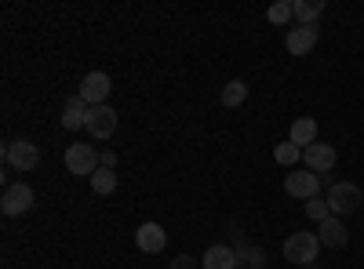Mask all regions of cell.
Wrapping results in <instances>:
<instances>
[{
    "mask_svg": "<svg viewBox=\"0 0 364 269\" xmlns=\"http://www.w3.org/2000/svg\"><path fill=\"white\" fill-rule=\"evenodd\" d=\"M328 207H331V215H353L357 207H360V200H364V193L353 186V182H331L328 186Z\"/></svg>",
    "mask_w": 364,
    "mask_h": 269,
    "instance_id": "cell-1",
    "label": "cell"
},
{
    "mask_svg": "<svg viewBox=\"0 0 364 269\" xmlns=\"http://www.w3.org/2000/svg\"><path fill=\"white\" fill-rule=\"evenodd\" d=\"M317 251H321L317 233H291L288 241H284V258L295 262V265H310V262H317Z\"/></svg>",
    "mask_w": 364,
    "mask_h": 269,
    "instance_id": "cell-2",
    "label": "cell"
},
{
    "mask_svg": "<svg viewBox=\"0 0 364 269\" xmlns=\"http://www.w3.org/2000/svg\"><path fill=\"white\" fill-rule=\"evenodd\" d=\"M102 168V153H95V146H84V142H77V146H66V171L70 175H95Z\"/></svg>",
    "mask_w": 364,
    "mask_h": 269,
    "instance_id": "cell-3",
    "label": "cell"
},
{
    "mask_svg": "<svg viewBox=\"0 0 364 269\" xmlns=\"http://www.w3.org/2000/svg\"><path fill=\"white\" fill-rule=\"evenodd\" d=\"M4 160L15 168V171H33L41 164V149L29 142V138H15L4 146Z\"/></svg>",
    "mask_w": 364,
    "mask_h": 269,
    "instance_id": "cell-4",
    "label": "cell"
},
{
    "mask_svg": "<svg viewBox=\"0 0 364 269\" xmlns=\"http://www.w3.org/2000/svg\"><path fill=\"white\" fill-rule=\"evenodd\" d=\"M109 92H113V80H109V73H87L84 80H80V99L87 102V106H106L109 102Z\"/></svg>",
    "mask_w": 364,
    "mask_h": 269,
    "instance_id": "cell-5",
    "label": "cell"
},
{
    "mask_svg": "<svg viewBox=\"0 0 364 269\" xmlns=\"http://www.w3.org/2000/svg\"><path fill=\"white\" fill-rule=\"evenodd\" d=\"M33 190H29L26 182H15V186H8L4 190V197H0V212H4L8 219H15V215H26L29 207H33Z\"/></svg>",
    "mask_w": 364,
    "mask_h": 269,
    "instance_id": "cell-6",
    "label": "cell"
},
{
    "mask_svg": "<svg viewBox=\"0 0 364 269\" xmlns=\"http://www.w3.org/2000/svg\"><path fill=\"white\" fill-rule=\"evenodd\" d=\"M284 193L299 197V200H314L321 193V175H314V171H291L284 178Z\"/></svg>",
    "mask_w": 364,
    "mask_h": 269,
    "instance_id": "cell-7",
    "label": "cell"
},
{
    "mask_svg": "<svg viewBox=\"0 0 364 269\" xmlns=\"http://www.w3.org/2000/svg\"><path fill=\"white\" fill-rule=\"evenodd\" d=\"M302 160H306V171L324 175V171L336 168V146H328V142H321V138H317L314 146L302 149Z\"/></svg>",
    "mask_w": 364,
    "mask_h": 269,
    "instance_id": "cell-8",
    "label": "cell"
},
{
    "mask_svg": "<svg viewBox=\"0 0 364 269\" xmlns=\"http://www.w3.org/2000/svg\"><path fill=\"white\" fill-rule=\"evenodd\" d=\"M91 138H109L117 131V113L109 106H91L87 113V128H84Z\"/></svg>",
    "mask_w": 364,
    "mask_h": 269,
    "instance_id": "cell-9",
    "label": "cell"
},
{
    "mask_svg": "<svg viewBox=\"0 0 364 269\" xmlns=\"http://www.w3.org/2000/svg\"><path fill=\"white\" fill-rule=\"evenodd\" d=\"M135 244H139V251H146V255H161L164 244H168V233H164L157 222H142V226L135 229Z\"/></svg>",
    "mask_w": 364,
    "mask_h": 269,
    "instance_id": "cell-10",
    "label": "cell"
},
{
    "mask_svg": "<svg viewBox=\"0 0 364 269\" xmlns=\"http://www.w3.org/2000/svg\"><path fill=\"white\" fill-rule=\"evenodd\" d=\"M317 241H321V248H346L350 233H346L343 219H339V215L324 219V222H321V229H317Z\"/></svg>",
    "mask_w": 364,
    "mask_h": 269,
    "instance_id": "cell-11",
    "label": "cell"
},
{
    "mask_svg": "<svg viewBox=\"0 0 364 269\" xmlns=\"http://www.w3.org/2000/svg\"><path fill=\"white\" fill-rule=\"evenodd\" d=\"M87 113H91V106H87L80 95L66 99V106H63V128H66V131H80V128H87Z\"/></svg>",
    "mask_w": 364,
    "mask_h": 269,
    "instance_id": "cell-12",
    "label": "cell"
},
{
    "mask_svg": "<svg viewBox=\"0 0 364 269\" xmlns=\"http://www.w3.org/2000/svg\"><path fill=\"white\" fill-rule=\"evenodd\" d=\"M314 44H317V26H295L284 37V48L291 55H306V51H314Z\"/></svg>",
    "mask_w": 364,
    "mask_h": 269,
    "instance_id": "cell-13",
    "label": "cell"
},
{
    "mask_svg": "<svg viewBox=\"0 0 364 269\" xmlns=\"http://www.w3.org/2000/svg\"><path fill=\"white\" fill-rule=\"evenodd\" d=\"M200 269H237V248L226 244H211L200 258Z\"/></svg>",
    "mask_w": 364,
    "mask_h": 269,
    "instance_id": "cell-14",
    "label": "cell"
},
{
    "mask_svg": "<svg viewBox=\"0 0 364 269\" xmlns=\"http://www.w3.org/2000/svg\"><path fill=\"white\" fill-rule=\"evenodd\" d=\"M299 149H306V146H314L317 142V121L314 116H299V121L291 124V135H288Z\"/></svg>",
    "mask_w": 364,
    "mask_h": 269,
    "instance_id": "cell-15",
    "label": "cell"
},
{
    "mask_svg": "<svg viewBox=\"0 0 364 269\" xmlns=\"http://www.w3.org/2000/svg\"><path fill=\"white\" fill-rule=\"evenodd\" d=\"M291 11H295L299 26H314L324 11V0H291Z\"/></svg>",
    "mask_w": 364,
    "mask_h": 269,
    "instance_id": "cell-16",
    "label": "cell"
},
{
    "mask_svg": "<svg viewBox=\"0 0 364 269\" xmlns=\"http://www.w3.org/2000/svg\"><path fill=\"white\" fill-rule=\"evenodd\" d=\"M245 99H248V84H245V80H230V84L223 87V106H226V109L245 106Z\"/></svg>",
    "mask_w": 364,
    "mask_h": 269,
    "instance_id": "cell-17",
    "label": "cell"
},
{
    "mask_svg": "<svg viewBox=\"0 0 364 269\" xmlns=\"http://www.w3.org/2000/svg\"><path fill=\"white\" fill-rule=\"evenodd\" d=\"M91 190H95L99 197H109V193L117 190V175H113L109 168H99L95 175H91Z\"/></svg>",
    "mask_w": 364,
    "mask_h": 269,
    "instance_id": "cell-18",
    "label": "cell"
},
{
    "mask_svg": "<svg viewBox=\"0 0 364 269\" xmlns=\"http://www.w3.org/2000/svg\"><path fill=\"white\" fill-rule=\"evenodd\" d=\"M299 157H302V149H299L291 138H288V142H281L277 149H273V160H277V164H284V168H291Z\"/></svg>",
    "mask_w": 364,
    "mask_h": 269,
    "instance_id": "cell-19",
    "label": "cell"
},
{
    "mask_svg": "<svg viewBox=\"0 0 364 269\" xmlns=\"http://www.w3.org/2000/svg\"><path fill=\"white\" fill-rule=\"evenodd\" d=\"M237 265H245V269H262L266 265V255L259 248H237Z\"/></svg>",
    "mask_w": 364,
    "mask_h": 269,
    "instance_id": "cell-20",
    "label": "cell"
},
{
    "mask_svg": "<svg viewBox=\"0 0 364 269\" xmlns=\"http://www.w3.org/2000/svg\"><path fill=\"white\" fill-rule=\"evenodd\" d=\"M302 212H306V219H314L317 226H321L324 219H331V207H328V200H321V197L306 200V207H302Z\"/></svg>",
    "mask_w": 364,
    "mask_h": 269,
    "instance_id": "cell-21",
    "label": "cell"
},
{
    "mask_svg": "<svg viewBox=\"0 0 364 269\" xmlns=\"http://www.w3.org/2000/svg\"><path fill=\"white\" fill-rule=\"evenodd\" d=\"M266 18H269L273 26H288V22L295 18V11H291V4H288V0H281V4H273V8L266 11Z\"/></svg>",
    "mask_w": 364,
    "mask_h": 269,
    "instance_id": "cell-22",
    "label": "cell"
},
{
    "mask_svg": "<svg viewBox=\"0 0 364 269\" xmlns=\"http://www.w3.org/2000/svg\"><path fill=\"white\" fill-rule=\"evenodd\" d=\"M197 265H200V262H197L193 255H178V258H175L168 269H197Z\"/></svg>",
    "mask_w": 364,
    "mask_h": 269,
    "instance_id": "cell-23",
    "label": "cell"
},
{
    "mask_svg": "<svg viewBox=\"0 0 364 269\" xmlns=\"http://www.w3.org/2000/svg\"><path fill=\"white\" fill-rule=\"evenodd\" d=\"M102 168H109V171L117 168V153H113V149H106V153H102Z\"/></svg>",
    "mask_w": 364,
    "mask_h": 269,
    "instance_id": "cell-24",
    "label": "cell"
}]
</instances>
